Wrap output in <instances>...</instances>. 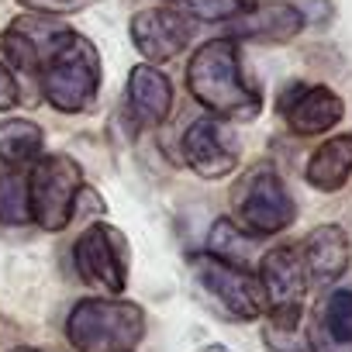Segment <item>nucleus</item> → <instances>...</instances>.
<instances>
[{
  "instance_id": "nucleus-21",
  "label": "nucleus",
  "mask_w": 352,
  "mask_h": 352,
  "mask_svg": "<svg viewBox=\"0 0 352 352\" xmlns=\"http://www.w3.org/2000/svg\"><path fill=\"white\" fill-rule=\"evenodd\" d=\"M0 63H4L11 73L18 69V73H42V59H38V52L28 45V38L25 35H18L11 25L0 32Z\"/></svg>"
},
{
  "instance_id": "nucleus-13",
  "label": "nucleus",
  "mask_w": 352,
  "mask_h": 352,
  "mask_svg": "<svg viewBox=\"0 0 352 352\" xmlns=\"http://www.w3.org/2000/svg\"><path fill=\"white\" fill-rule=\"evenodd\" d=\"M124 100H128V114L135 124L142 128H159L169 111H173V83L162 69L142 63L128 73V87H124Z\"/></svg>"
},
{
  "instance_id": "nucleus-3",
  "label": "nucleus",
  "mask_w": 352,
  "mask_h": 352,
  "mask_svg": "<svg viewBox=\"0 0 352 352\" xmlns=\"http://www.w3.org/2000/svg\"><path fill=\"white\" fill-rule=\"evenodd\" d=\"M42 97L59 111V114H83L94 107L100 94V52L97 45L73 32L69 42L42 66L38 73Z\"/></svg>"
},
{
  "instance_id": "nucleus-16",
  "label": "nucleus",
  "mask_w": 352,
  "mask_h": 352,
  "mask_svg": "<svg viewBox=\"0 0 352 352\" xmlns=\"http://www.w3.org/2000/svg\"><path fill=\"white\" fill-rule=\"evenodd\" d=\"M349 176H352V135H331L311 152L304 166V180L321 194L342 190Z\"/></svg>"
},
{
  "instance_id": "nucleus-17",
  "label": "nucleus",
  "mask_w": 352,
  "mask_h": 352,
  "mask_svg": "<svg viewBox=\"0 0 352 352\" xmlns=\"http://www.w3.org/2000/svg\"><path fill=\"white\" fill-rule=\"evenodd\" d=\"M45 145V131L28 121V118H8L0 121V159L4 166L18 169V166H32L42 155Z\"/></svg>"
},
{
  "instance_id": "nucleus-27",
  "label": "nucleus",
  "mask_w": 352,
  "mask_h": 352,
  "mask_svg": "<svg viewBox=\"0 0 352 352\" xmlns=\"http://www.w3.org/2000/svg\"><path fill=\"white\" fill-rule=\"evenodd\" d=\"M131 352H135V349H131Z\"/></svg>"
},
{
  "instance_id": "nucleus-18",
  "label": "nucleus",
  "mask_w": 352,
  "mask_h": 352,
  "mask_svg": "<svg viewBox=\"0 0 352 352\" xmlns=\"http://www.w3.org/2000/svg\"><path fill=\"white\" fill-rule=\"evenodd\" d=\"M252 249H256V235H249L245 228H239L232 218H221L211 228V235H208V252L218 256V259H225V263H232V266H242V270H249Z\"/></svg>"
},
{
  "instance_id": "nucleus-12",
  "label": "nucleus",
  "mask_w": 352,
  "mask_h": 352,
  "mask_svg": "<svg viewBox=\"0 0 352 352\" xmlns=\"http://www.w3.org/2000/svg\"><path fill=\"white\" fill-rule=\"evenodd\" d=\"M300 259H304V270H307V280L318 283V287H328L335 280L345 276L349 263H352V242H349V232L342 225H318L304 235V242L297 245Z\"/></svg>"
},
{
  "instance_id": "nucleus-8",
  "label": "nucleus",
  "mask_w": 352,
  "mask_h": 352,
  "mask_svg": "<svg viewBox=\"0 0 352 352\" xmlns=\"http://www.w3.org/2000/svg\"><path fill=\"white\" fill-rule=\"evenodd\" d=\"M256 276H259L270 318H300L304 294H307L311 280H307L297 245H273L270 252H263Z\"/></svg>"
},
{
  "instance_id": "nucleus-19",
  "label": "nucleus",
  "mask_w": 352,
  "mask_h": 352,
  "mask_svg": "<svg viewBox=\"0 0 352 352\" xmlns=\"http://www.w3.org/2000/svg\"><path fill=\"white\" fill-rule=\"evenodd\" d=\"M0 221H4V225H25V221H32L28 176H21L11 166L0 173Z\"/></svg>"
},
{
  "instance_id": "nucleus-24",
  "label": "nucleus",
  "mask_w": 352,
  "mask_h": 352,
  "mask_svg": "<svg viewBox=\"0 0 352 352\" xmlns=\"http://www.w3.org/2000/svg\"><path fill=\"white\" fill-rule=\"evenodd\" d=\"M21 8H28V11H35V14H52V11H66V8H73L76 0H18Z\"/></svg>"
},
{
  "instance_id": "nucleus-7",
  "label": "nucleus",
  "mask_w": 352,
  "mask_h": 352,
  "mask_svg": "<svg viewBox=\"0 0 352 352\" xmlns=\"http://www.w3.org/2000/svg\"><path fill=\"white\" fill-rule=\"evenodd\" d=\"M73 263H76V273L87 283L104 287L107 294H121L124 283H128V242L107 221H94L76 239Z\"/></svg>"
},
{
  "instance_id": "nucleus-10",
  "label": "nucleus",
  "mask_w": 352,
  "mask_h": 352,
  "mask_svg": "<svg viewBox=\"0 0 352 352\" xmlns=\"http://www.w3.org/2000/svg\"><path fill=\"white\" fill-rule=\"evenodd\" d=\"M184 159L204 180H221L239 166V142L221 118H197L184 131Z\"/></svg>"
},
{
  "instance_id": "nucleus-20",
  "label": "nucleus",
  "mask_w": 352,
  "mask_h": 352,
  "mask_svg": "<svg viewBox=\"0 0 352 352\" xmlns=\"http://www.w3.org/2000/svg\"><path fill=\"white\" fill-rule=\"evenodd\" d=\"M263 345L270 352H311L307 331L300 328V318H270L263 328Z\"/></svg>"
},
{
  "instance_id": "nucleus-14",
  "label": "nucleus",
  "mask_w": 352,
  "mask_h": 352,
  "mask_svg": "<svg viewBox=\"0 0 352 352\" xmlns=\"http://www.w3.org/2000/svg\"><path fill=\"white\" fill-rule=\"evenodd\" d=\"M304 32V18L294 4H263L249 8L242 18L232 21L228 38H245V42H290Z\"/></svg>"
},
{
  "instance_id": "nucleus-23",
  "label": "nucleus",
  "mask_w": 352,
  "mask_h": 352,
  "mask_svg": "<svg viewBox=\"0 0 352 352\" xmlns=\"http://www.w3.org/2000/svg\"><path fill=\"white\" fill-rule=\"evenodd\" d=\"M21 104V87L14 80V73L0 63V111H14Z\"/></svg>"
},
{
  "instance_id": "nucleus-26",
  "label": "nucleus",
  "mask_w": 352,
  "mask_h": 352,
  "mask_svg": "<svg viewBox=\"0 0 352 352\" xmlns=\"http://www.w3.org/2000/svg\"><path fill=\"white\" fill-rule=\"evenodd\" d=\"M14 352H38V349H28V345H21V349H14Z\"/></svg>"
},
{
  "instance_id": "nucleus-4",
  "label": "nucleus",
  "mask_w": 352,
  "mask_h": 352,
  "mask_svg": "<svg viewBox=\"0 0 352 352\" xmlns=\"http://www.w3.org/2000/svg\"><path fill=\"white\" fill-rule=\"evenodd\" d=\"M232 211H235L232 221L256 239L280 235L297 218V204L273 166H252L242 176L232 190Z\"/></svg>"
},
{
  "instance_id": "nucleus-22",
  "label": "nucleus",
  "mask_w": 352,
  "mask_h": 352,
  "mask_svg": "<svg viewBox=\"0 0 352 352\" xmlns=\"http://www.w3.org/2000/svg\"><path fill=\"white\" fill-rule=\"evenodd\" d=\"M190 21H235L242 18L252 0H176Z\"/></svg>"
},
{
  "instance_id": "nucleus-9",
  "label": "nucleus",
  "mask_w": 352,
  "mask_h": 352,
  "mask_svg": "<svg viewBox=\"0 0 352 352\" xmlns=\"http://www.w3.org/2000/svg\"><path fill=\"white\" fill-rule=\"evenodd\" d=\"M194 38V21L180 8H145L131 18V45L145 63H169Z\"/></svg>"
},
{
  "instance_id": "nucleus-15",
  "label": "nucleus",
  "mask_w": 352,
  "mask_h": 352,
  "mask_svg": "<svg viewBox=\"0 0 352 352\" xmlns=\"http://www.w3.org/2000/svg\"><path fill=\"white\" fill-rule=\"evenodd\" d=\"M311 352H352V290H331L307 328Z\"/></svg>"
},
{
  "instance_id": "nucleus-5",
  "label": "nucleus",
  "mask_w": 352,
  "mask_h": 352,
  "mask_svg": "<svg viewBox=\"0 0 352 352\" xmlns=\"http://www.w3.org/2000/svg\"><path fill=\"white\" fill-rule=\"evenodd\" d=\"M80 190H83V169L73 155H66V152L38 155L28 173L32 221H38L45 232H63L73 221Z\"/></svg>"
},
{
  "instance_id": "nucleus-6",
  "label": "nucleus",
  "mask_w": 352,
  "mask_h": 352,
  "mask_svg": "<svg viewBox=\"0 0 352 352\" xmlns=\"http://www.w3.org/2000/svg\"><path fill=\"white\" fill-rule=\"evenodd\" d=\"M190 270L194 280L201 283V290L228 314L239 321H256L266 314V297L259 287V276L252 270L232 266L211 252H194L190 256Z\"/></svg>"
},
{
  "instance_id": "nucleus-2",
  "label": "nucleus",
  "mask_w": 352,
  "mask_h": 352,
  "mask_svg": "<svg viewBox=\"0 0 352 352\" xmlns=\"http://www.w3.org/2000/svg\"><path fill=\"white\" fill-rule=\"evenodd\" d=\"M145 335V311L131 300H80L66 318V338L76 352H131Z\"/></svg>"
},
{
  "instance_id": "nucleus-25",
  "label": "nucleus",
  "mask_w": 352,
  "mask_h": 352,
  "mask_svg": "<svg viewBox=\"0 0 352 352\" xmlns=\"http://www.w3.org/2000/svg\"><path fill=\"white\" fill-rule=\"evenodd\" d=\"M204 352H228V349H225V345H208Z\"/></svg>"
},
{
  "instance_id": "nucleus-11",
  "label": "nucleus",
  "mask_w": 352,
  "mask_h": 352,
  "mask_svg": "<svg viewBox=\"0 0 352 352\" xmlns=\"http://www.w3.org/2000/svg\"><path fill=\"white\" fill-rule=\"evenodd\" d=\"M280 114L287 118V124H290L294 135L311 138V135L331 131V128L342 121L345 104H342V97H338L331 87H304V83H294V87L283 90V97H280Z\"/></svg>"
},
{
  "instance_id": "nucleus-1",
  "label": "nucleus",
  "mask_w": 352,
  "mask_h": 352,
  "mask_svg": "<svg viewBox=\"0 0 352 352\" xmlns=\"http://www.w3.org/2000/svg\"><path fill=\"white\" fill-rule=\"evenodd\" d=\"M187 90L211 118H221V121L225 118L249 121L263 107V94L242 76L235 38H211L190 56Z\"/></svg>"
}]
</instances>
